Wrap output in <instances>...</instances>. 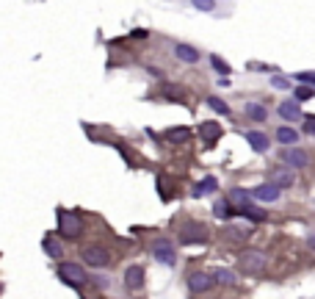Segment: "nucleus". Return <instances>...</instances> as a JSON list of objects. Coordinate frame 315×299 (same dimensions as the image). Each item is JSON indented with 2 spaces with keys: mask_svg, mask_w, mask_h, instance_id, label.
Returning <instances> with one entry per match:
<instances>
[{
  "mask_svg": "<svg viewBox=\"0 0 315 299\" xmlns=\"http://www.w3.org/2000/svg\"><path fill=\"white\" fill-rule=\"evenodd\" d=\"M155 258L161 263H166V266H172V263H174V244L169 241V239H158V244H155Z\"/></svg>",
  "mask_w": 315,
  "mask_h": 299,
  "instance_id": "8",
  "label": "nucleus"
},
{
  "mask_svg": "<svg viewBox=\"0 0 315 299\" xmlns=\"http://www.w3.org/2000/svg\"><path fill=\"white\" fill-rule=\"evenodd\" d=\"M310 97H312L310 86H299V89H296V103H299V100H310Z\"/></svg>",
  "mask_w": 315,
  "mask_h": 299,
  "instance_id": "29",
  "label": "nucleus"
},
{
  "mask_svg": "<svg viewBox=\"0 0 315 299\" xmlns=\"http://www.w3.org/2000/svg\"><path fill=\"white\" fill-rule=\"evenodd\" d=\"M304 133H307V136H315V119H312V117L307 119V125H304Z\"/></svg>",
  "mask_w": 315,
  "mask_h": 299,
  "instance_id": "31",
  "label": "nucleus"
},
{
  "mask_svg": "<svg viewBox=\"0 0 315 299\" xmlns=\"http://www.w3.org/2000/svg\"><path fill=\"white\" fill-rule=\"evenodd\" d=\"M213 280L221 283V285H235V274H232L230 269H216L213 271Z\"/></svg>",
  "mask_w": 315,
  "mask_h": 299,
  "instance_id": "22",
  "label": "nucleus"
},
{
  "mask_svg": "<svg viewBox=\"0 0 315 299\" xmlns=\"http://www.w3.org/2000/svg\"><path fill=\"white\" fill-rule=\"evenodd\" d=\"M177 233H180V244L191 247V244H205L208 241L210 230H208V224H202V222H183Z\"/></svg>",
  "mask_w": 315,
  "mask_h": 299,
  "instance_id": "1",
  "label": "nucleus"
},
{
  "mask_svg": "<svg viewBox=\"0 0 315 299\" xmlns=\"http://www.w3.org/2000/svg\"><path fill=\"white\" fill-rule=\"evenodd\" d=\"M249 200H252V194H246L243 191V188H232V191H230V205H238V208H249Z\"/></svg>",
  "mask_w": 315,
  "mask_h": 299,
  "instance_id": "19",
  "label": "nucleus"
},
{
  "mask_svg": "<svg viewBox=\"0 0 315 299\" xmlns=\"http://www.w3.org/2000/svg\"><path fill=\"white\" fill-rule=\"evenodd\" d=\"M196 9H199V11H210V9H213V3H208V0H205V3H202V0H196Z\"/></svg>",
  "mask_w": 315,
  "mask_h": 299,
  "instance_id": "32",
  "label": "nucleus"
},
{
  "mask_svg": "<svg viewBox=\"0 0 315 299\" xmlns=\"http://www.w3.org/2000/svg\"><path fill=\"white\" fill-rule=\"evenodd\" d=\"M161 97L174 100V103H183V100H186V89H183V86L169 83V80H163V83H161Z\"/></svg>",
  "mask_w": 315,
  "mask_h": 299,
  "instance_id": "13",
  "label": "nucleus"
},
{
  "mask_svg": "<svg viewBox=\"0 0 315 299\" xmlns=\"http://www.w3.org/2000/svg\"><path fill=\"white\" fill-rule=\"evenodd\" d=\"M216 188V178H205L199 186L194 188V197H202V194H208V191H213Z\"/></svg>",
  "mask_w": 315,
  "mask_h": 299,
  "instance_id": "26",
  "label": "nucleus"
},
{
  "mask_svg": "<svg viewBox=\"0 0 315 299\" xmlns=\"http://www.w3.org/2000/svg\"><path fill=\"white\" fill-rule=\"evenodd\" d=\"M268 183H271V186H277V188H290L293 183H296V175H293L287 166H277V169H271Z\"/></svg>",
  "mask_w": 315,
  "mask_h": 299,
  "instance_id": "7",
  "label": "nucleus"
},
{
  "mask_svg": "<svg viewBox=\"0 0 315 299\" xmlns=\"http://www.w3.org/2000/svg\"><path fill=\"white\" fill-rule=\"evenodd\" d=\"M213 213L218 216V219H230V216H232V205H230L227 200H218L216 205H213Z\"/></svg>",
  "mask_w": 315,
  "mask_h": 299,
  "instance_id": "23",
  "label": "nucleus"
},
{
  "mask_svg": "<svg viewBox=\"0 0 315 299\" xmlns=\"http://www.w3.org/2000/svg\"><path fill=\"white\" fill-rule=\"evenodd\" d=\"M296 80H301V83H310V86H315V72H299V75H296Z\"/></svg>",
  "mask_w": 315,
  "mask_h": 299,
  "instance_id": "30",
  "label": "nucleus"
},
{
  "mask_svg": "<svg viewBox=\"0 0 315 299\" xmlns=\"http://www.w3.org/2000/svg\"><path fill=\"white\" fill-rule=\"evenodd\" d=\"M125 285L130 291H141L144 288V269L141 266H127L125 271Z\"/></svg>",
  "mask_w": 315,
  "mask_h": 299,
  "instance_id": "10",
  "label": "nucleus"
},
{
  "mask_svg": "<svg viewBox=\"0 0 315 299\" xmlns=\"http://www.w3.org/2000/svg\"><path fill=\"white\" fill-rule=\"evenodd\" d=\"M210 64H213L216 70L221 72V78H224V75H230V64H227V61H221L218 56H210Z\"/></svg>",
  "mask_w": 315,
  "mask_h": 299,
  "instance_id": "28",
  "label": "nucleus"
},
{
  "mask_svg": "<svg viewBox=\"0 0 315 299\" xmlns=\"http://www.w3.org/2000/svg\"><path fill=\"white\" fill-rule=\"evenodd\" d=\"M246 141H249L257 153H265V150H268V136L260 133V131H246Z\"/></svg>",
  "mask_w": 315,
  "mask_h": 299,
  "instance_id": "15",
  "label": "nucleus"
},
{
  "mask_svg": "<svg viewBox=\"0 0 315 299\" xmlns=\"http://www.w3.org/2000/svg\"><path fill=\"white\" fill-rule=\"evenodd\" d=\"M213 274H208V271H194V274L188 277V288L194 291V294H205V291L213 288Z\"/></svg>",
  "mask_w": 315,
  "mask_h": 299,
  "instance_id": "6",
  "label": "nucleus"
},
{
  "mask_svg": "<svg viewBox=\"0 0 315 299\" xmlns=\"http://www.w3.org/2000/svg\"><path fill=\"white\" fill-rule=\"evenodd\" d=\"M188 136H191L188 127H172V131L166 133V139L169 141H188Z\"/></svg>",
  "mask_w": 315,
  "mask_h": 299,
  "instance_id": "24",
  "label": "nucleus"
},
{
  "mask_svg": "<svg viewBox=\"0 0 315 299\" xmlns=\"http://www.w3.org/2000/svg\"><path fill=\"white\" fill-rule=\"evenodd\" d=\"M42 247H44V252L50 255V258H56V261H58V258H64V247L58 244L56 236L47 233V236H44V241H42Z\"/></svg>",
  "mask_w": 315,
  "mask_h": 299,
  "instance_id": "16",
  "label": "nucleus"
},
{
  "mask_svg": "<svg viewBox=\"0 0 315 299\" xmlns=\"http://www.w3.org/2000/svg\"><path fill=\"white\" fill-rule=\"evenodd\" d=\"M58 233L66 236V239H80L83 236V219L72 210H58Z\"/></svg>",
  "mask_w": 315,
  "mask_h": 299,
  "instance_id": "3",
  "label": "nucleus"
},
{
  "mask_svg": "<svg viewBox=\"0 0 315 299\" xmlns=\"http://www.w3.org/2000/svg\"><path fill=\"white\" fill-rule=\"evenodd\" d=\"M241 213H243L249 222H263V219H265V213H263V210H260V208H252V205H249V208H243Z\"/></svg>",
  "mask_w": 315,
  "mask_h": 299,
  "instance_id": "27",
  "label": "nucleus"
},
{
  "mask_svg": "<svg viewBox=\"0 0 315 299\" xmlns=\"http://www.w3.org/2000/svg\"><path fill=\"white\" fill-rule=\"evenodd\" d=\"M80 258H83L92 269H105V266H111V258L114 255L108 252L105 247H100V244H92V247H83Z\"/></svg>",
  "mask_w": 315,
  "mask_h": 299,
  "instance_id": "4",
  "label": "nucleus"
},
{
  "mask_svg": "<svg viewBox=\"0 0 315 299\" xmlns=\"http://www.w3.org/2000/svg\"><path fill=\"white\" fill-rule=\"evenodd\" d=\"M224 236H227V241H249L252 230L249 227H224Z\"/></svg>",
  "mask_w": 315,
  "mask_h": 299,
  "instance_id": "20",
  "label": "nucleus"
},
{
  "mask_svg": "<svg viewBox=\"0 0 315 299\" xmlns=\"http://www.w3.org/2000/svg\"><path fill=\"white\" fill-rule=\"evenodd\" d=\"M174 53H177V58L186 61V64H196V61H199V53H196V47H191V45H177Z\"/></svg>",
  "mask_w": 315,
  "mask_h": 299,
  "instance_id": "17",
  "label": "nucleus"
},
{
  "mask_svg": "<svg viewBox=\"0 0 315 299\" xmlns=\"http://www.w3.org/2000/svg\"><path fill=\"white\" fill-rule=\"evenodd\" d=\"M252 197H255L257 202H277L279 200V188L271 186V183H263V186H257L255 191H252Z\"/></svg>",
  "mask_w": 315,
  "mask_h": 299,
  "instance_id": "11",
  "label": "nucleus"
},
{
  "mask_svg": "<svg viewBox=\"0 0 315 299\" xmlns=\"http://www.w3.org/2000/svg\"><path fill=\"white\" fill-rule=\"evenodd\" d=\"M279 117L287 119V122H296L301 119V105L296 100H287V103H279Z\"/></svg>",
  "mask_w": 315,
  "mask_h": 299,
  "instance_id": "14",
  "label": "nucleus"
},
{
  "mask_svg": "<svg viewBox=\"0 0 315 299\" xmlns=\"http://www.w3.org/2000/svg\"><path fill=\"white\" fill-rule=\"evenodd\" d=\"M265 263H268V258H265V252H260V249H243L238 255V269L243 274H260L265 269Z\"/></svg>",
  "mask_w": 315,
  "mask_h": 299,
  "instance_id": "2",
  "label": "nucleus"
},
{
  "mask_svg": "<svg viewBox=\"0 0 315 299\" xmlns=\"http://www.w3.org/2000/svg\"><path fill=\"white\" fill-rule=\"evenodd\" d=\"M277 139L282 141V144L290 147V144H296V141H299V133L293 131V127H279V131H277Z\"/></svg>",
  "mask_w": 315,
  "mask_h": 299,
  "instance_id": "21",
  "label": "nucleus"
},
{
  "mask_svg": "<svg viewBox=\"0 0 315 299\" xmlns=\"http://www.w3.org/2000/svg\"><path fill=\"white\" fill-rule=\"evenodd\" d=\"M274 86H277V89H287V86H290V83H287L285 78H274Z\"/></svg>",
  "mask_w": 315,
  "mask_h": 299,
  "instance_id": "33",
  "label": "nucleus"
},
{
  "mask_svg": "<svg viewBox=\"0 0 315 299\" xmlns=\"http://www.w3.org/2000/svg\"><path fill=\"white\" fill-rule=\"evenodd\" d=\"M199 136H202V141H208V144H216L218 141V136H221V125L218 122H202L199 125Z\"/></svg>",
  "mask_w": 315,
  "mask_h": 299,
  "instance_id": "12",
  "label": "nucleus"
},
{
  "mask_svg": "<svg viewBox=\"0 0 315 299\" xmlns=\"http://www.w3.org/2000/svg\"><path fill=\"white\" fill-rule=\"evenodd\" d=\"M246 117L255 119V122H265L268 119V108L263 103H246Z\"/></svg>",
  "mask_w": 315,
  "mask_h": 299,
  "instance_id": "18",
  "label": "nucleus"
},
{
  "mask_svg": "<svg viewBox=\"0 0 315 299\" xmlns=\"http://www.w3.org/2000/svg\"><path fill=\"white\" fill-rule=\"evenodd\" d=\"M285 161H287V166H290V169H304L307 164H310V155H307L304 150H299V147H290L285 153Z\"/></svg>",
  "mask_w": 315,
  "mask_h": 299,
  "instance_id": "9",
  "label": "nucleus"
},
{
  "mask_svg": "<svg viewBox=\"0 0 315 299\" xmlns=\"http://www.w3.org/2000/svg\"><path fill=\"white\" fill-rule=\"evenodd\" d=\"M58 277H61L66 285H72V288H80V285L88 280L86 269L78 266V263H61V266H58Z\"/></svg>",
  "mask_w": 315,
  "mask_h": 299,
  "instance_id": "5",
  "label": "nucleus"
},
{
  "mask_svg": "<svg viewBox=\"0 0 315 299\" xmlns=\"http://www.w3.org/2000/svg\"><path fill=\"white\" fill-rule=\"evenodd\" d=\"M208 105H210V108H213V111H216V114H224V117H227V114H230V105H227V103H224V100H221V97H208Z\"/></svg>",
  "mask_w": 315,
  "mask_h": 299,
  "instance_id": "25",
  "label": "nucleus"
}]
</instances>
